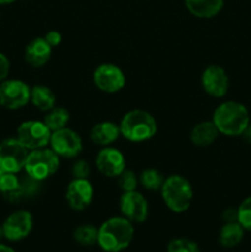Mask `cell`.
Masks as SVG:
<instances>
[{
    "label": "cell",
    "instance_id": "9",
    "mask_svg": "<svg viewBox=\"0 0 251 252\" xmlns=\"http://www.w3.org/2000/svg\"><path fill=\"white\" fill-rule=\"evenodd\" d=\"M52 130L43 121L29 120L17 127L16 138L29 150L39 149L49 144Z\"/></svg>",
    "mask_w": 251,
    "mask_h": 252
},
{
    "label": "cell",
    "instance_id": "6",
    "mask_svg": "<svg viewBox=\"0 0 251 252\" xmlns=\"http://www.w3.org/2000/svg\"><path fill=\"white\" fill-rule=\"evenodd\" d=\"M31 86L20 79H5L0 83V106L16 111L30 103Z\"/></svg>",
    "mask_w": 251,
    "mask_h": 252
},
{
    "label": "cell",
    "instance_id": "33",
    "mask_svg": "<svg viewBox=\"0 0 251 252\" xmlns=\"http://www.w3.org/2000/svg\"><path fill=\"white\" fill-rule=\"evenodd\" d=\"M243 137H244V139L246 140V142L250 143V144H251V122L249 123L248 127H246V129L244 130Z\"/></svg>",
    "mask_w": 251,
    "mask_h": 252
},
{
    "label": "cell",
    "instance_id": "27",
    "mask_svg": "<svg viewBox=\"0 0 251 252\" xmlns=\"http://www.w3.org/2000/svg\"><path fill=\"white\" fill-rule=\"evenodd\" d=\"M238 223L244 230L251 231V196L244 199L238 207Z\"/></svg>",
    "mask_w": 251,
    "mask_h": 252
},
{
    "label": "cell",
    "instance_id": "37",
    "mask_svg": "<svg viewBox=\"0 0 251 252\" xmlns=\"http://www.w3.org/2000/svg\"><path fill=\"white\" fill-rule=\"evenodd\" d=\"M4 172H5V171H2V170L0 169V180H1V177H2V174H4Z\"/></svg>",
    "mask_w": 251,
    "mask_h": 252
},
{
    "label": "cell",
    "instance_id": "8",
    "mask_svg": "<svg viewBox=\"0 0 251 252\" xmlns=\"http://www.w3.org/2000/svg\"><path fill=\"white\" fill-rule=\"evenodd\" d=\"M29 152L16 137L4 139L0 142V169L12 174L24 171Z\"/></svg>",
    "mask_w": 251,
    "mask_h": 252
},
{
    "label": "cell",
    "instance_id": "19",
    "mask_svg": "<svg viewBox=\"0 0 251 252\" xmlns=\"http://www.w3.org/2000/svg\"><path fill=\"white\" fill-rule=\"evenodd\" d=\"M185 6L198 19H212L224 7V0H185Z\"/></svg>",
    "mask_w": 251,
    "mask_h": 252
},
{
    "label": "cell",
    "instance_id": "7",
    "mask_svg": "<svg viewBox=\"0 0 251 252\" xmlns=\"http://www.w3.org/2000/svg\"><path fill=\"white\" fill-rule=\"evenodd\" d=\"M48 145L61 159H75L84 149L80 134L69 127L52 132Z\"/></svg>",
    "mask_w": 251,
    "mask_h": 252
},
{
    "label": "cell",
    "instance_id": "3",
    "mask_svg": "<svg viewBox=\"0 0 251 252\" xmlns=\"http://www.w3.org/2000/svg\"><path fill=\"white\" fill-rule=\"evenodd\" d=\"M121 137L132 143H143L155 137L157 132V122L154 116L145 110L128 111L121 120Z\"/></svg>",
    "mask_w": 251,
    "mask_h": 252
},
{
    "label": "cell",
    "instance_id": "10",
    "mask_svg": "<svg viewBox=\"0 0 251 252\" xmlns=\"http://www.w3.org/2000/svg\"><path fill=\"white\" fill-rule=\"evenodd\" d=\"M93 80L98 90L106 94H115L126 86V74L116 64L103 63L95 69Z\"/></svg>",
    "mask_w": 251,
    "mask_h": 252
},
{
    "label": "cell",
    "instance_id": "23",
    "mask_svg": "<svg viewBox=\"0 0 251 252\" xmlns=\"http://www.w3.org/2000/svg\"><path fill=\"white\" fill-rule=\"evenodd\" d=\"M42 121L46 123V126L52 132H54V130L68 127V123L70 121V113L66 108L61 107V106H54L53 108L47 111Z\"/></svg>",
    "mask_w": 251,
    "mask_h": 252
},
{
    "label": "cell",
    "instance_id": "17",
    "mask_svg": "<svg viewBox=\"0 0 251 252\" xmlns=\"http://www.w3.org/2000/svg\"><path fill=\"white\" fill-rule=\"evenodd\" d=\"M90 140L98 147H108L112 145L121 137L120 125L112 121H102L96 123L90 129Z\"/></svg>",
    "mask_w": 251,
    "mask_h": 252
},
{
    "label": "cell",
    "instance_id": "30",
    "mask_svg": "<svg viewBox=\"0 0 251 252\" xmlns=\"http://www.w3.org/2000/svg\"><path fill=\"white\" fill-rule=\"evenodd\" d=\"M10 73V61L4 53L0 52V83L7 79Z\"/></svg>",
    "mask_w": 251,
    "mask_h": 252
},
{
    "label": "cell",
    "instance_id": "18",
    "mask_svg": "<svg viewBox=\"0 0 251 252\" xmlns=\"http://www.w3.org/2000/svg\"><path fill=\"white\" fill-rule=\"evenodd\" d=\"M219 130L217 129L213 121H202L197 123L189 133V139L193 145L198 148H206L213 144L219 137Z\"/></svg>",
    "mask_w": 251,
    "mask_h": 252
},
{
    "label": "cell",
    "instance_id": "32",
    "mask_svg": "<svg viewBox=\"0 0 251 252\" xmlns=\"http://www.w3.org/2000/svg\"><path fill=\"white\" fill-rule=\"evenodd\" d=\"M223 219L225 223H234L238 221V209L229 208L223 212Z\"/></svg>",
    "mask_w": 251,
    "mask_h": 252
},
{
    "label": "cell",
    "instance_id": "36",
    "mask_svg": "<svg viewBox=\"0 0 251 252\" xmlns=\"http://www.w3.org/2000/svg\"><path fill=\"white\" fill-rule=\"evenodd\" d=\"M2 238H4V233H2V226H0V241Z\"/></svg>",
    "mask_w": 251,
    "mask_h": 252
},
{
    "label": "cell",
    "instance_id": "21",
    "mask_svg": "<svg viewBox=\"0 0 251 252\" xmlns=\"http://www.w3.org/2000/svg\"><path fill=\"white\" fill-rule=\"evenodd\" d=\"M39 189H41V182L25 174V176L20 177V184L16 191L6 196L5 198L9 202H19L21 199L31 198V197L36 196Z\"/></svg>",
    "mask_w": 251,
    "mask_h": 252
},
{
    "label": "cell",
    "instance_id": "13",
    "mask_svg": "<svg viewBox=\"0 0 251 252\" xmlns=\"http://www.w3.org/2000/svg\"><path fill=\"white\" fill-rule=\"evenodd\" d=\"M4 238L9 241H20L27 238L33 228V217L29 211L19 209L7 216L2 223Z\"/></svg>",
    "mask_w": 251,
    "mask_h": 252
},
{
    "label": "cell",
    "instance_id": "26",
    "mask_svg": "<svg viewBox=\"0 0 251 252\" xmlns=\"http://www.w3.org/2000/svg\"><path fill=\"white\" fill-rule=\"evenodd\" d=\"M118 187L122 189V192H129L137 189L139 185V177L132 171V170L126 169L120 176L117 177Z\"/></svg>",
    "mask_w": 251,
    "mask_h": 252
},
{
    "label": "cell",
    "instance_id": "12",
    "mask_svg": "<svg viewBox=\"0 0 251 252\" xmlns=\"http://www.w3.org/2000/svg\"><path fill=\"white\" fill-rule=\"evenodd\" d=\"M95 165L98 172L108 179H117L127 169L123 153L112 145L103 147L98 150L95 159Z\"/></svg>",
    "mask_w": 251,
    "mask_h": 252
},
{
    "label": "cell",
    "instance_id": "1",
    "mask_svg": "<svg viewBox=\"0 0 251 252\" xmlns=\"http://www.w3.org/2000/svg\"><path fill=\"white\" fill-rule=\"evenodd\" d=\"M134 236L132 221L123 216L111 217L98 228L97 244L106 252H120L130 245Z\"/></svg>",
    "mask_w": 251,
    "mask_h": 252
},
{
    "label": "cell",
    "instance_id": "22",
    "mask_svg": "<svg viewBox=\"0 0 251 252\" xmlns=\"http://www.w3.org/2000/svg\"><path fill=\"white\" fill-rule=\"evenodd\" d=\"M244 238V228L238 223H225L219 233V243L224 248H234L239 245Z\"/></svg>",
    "mask_w": 251,
    "mask_h": 252
},
{
    "label": "cell",
    "instance_id": "4",
    "mask_svg": "<svg viewBox=\"0 0 251 252\" xmlns=\"http://www.w3.org/2000/svg\"><path fill=\"white\" fill-rule=\"evenodd\" d=\"M160 194L165 206L174 213L186 212L191 207L194 197L191 182L181 175H170L165 177Z\"/></svg>",
    "mask_w": 251,
    "mask_h": 252
},
{
    "label": "cell",
    "instance_id": "2",
    "mask_svg": "<svg viewBox=\"0 0 251 252\" xmlns=\"http://www.w3.org/2000/svg\"><path fill=\"white\" fill-rule=\"evenodd\" d=\"M212 121L220 134L226 137H238L243 135L244 130L250 123V115L243 103L225 101L214 110Z\"/></svg>",
    "mask_w": 251,
    "mask_h": 252
},
{
    "label": "cell",
    "instance_id": "14",
    "mask_svg": "<svg viewBox=\"0 0 251 252\" xmlns=\"http://www.w3.org/2000/svg\"><path fill=\"white\" fill-rule=\"evenodd\" d=\"M229 76L225 69L217 64L208 65L201 75V85L206 94L214 98H221L229 90Z\"/></svg>",
    "mask_w": 251,
    "mask_h": 252
},
{
    "label": "cell",
    "instance_id": "15",
    "mask_svg": "<svg viewBox=\"0 0 251 252\" xmlns=\"http://www.w3.org/2000/svg\"><path fill=\"white\" fill-rule=\"evenodd\" d=\"M65 199L74 211H84L94 199V186L89 179H73L66 186Z\"/></svg>",
    "mask_w": 251,
    "mask_h": 252
},
{
    "label": "cell",
    "instance_id": "5",
    "mask_svg": "<svg viewBox=\"0 0 251 252\" xmlns=\"http://www.w3.org/2000/svg\"><path fill=\"white\" fill-rule=\"evenodd\" d=\"M61 158L51 148H39L30 150L24 171L32 179L43 182L53 176L59 169Z\"/></svg>",
    "mask_w": 251,
    "mask_h": 252
},
{
    "label": "cell",
    "instance_id": "20",
    "mask_svg": "<svg viewBox=\"0 0 251 252\" xmlns=\"http://www.w3.org/2000/svg\"><path fill=\"white\" fill-rule=\"evenodd\" d=\"M30 102L42 112H47L53 108L57 103V96L49 86L37 84L31 88V98Z\"/></svg>",
    "mask_w": 251,
    "mask_h": 252
},
{
    "label": "cell",
    "instance_id": "31",
    "mask_svg": "<svg viewBox=\"0 0 251 252\" xmlns=\"http://www.w3.org/2000/svg\"><path fill=\"white\" fill-rule=\"evenodd\" d=\"M44 38H46V41L48 42V43L54 48V47H58L59 44H61L62 34H61V32L57 31V30H51V31L47 32L46 36H44Z\"/></svg>",
    "mask_w": 251,
    "mask_h": 252
},
{
    "label": "cell",
    "instance_id": "24",
    "mask_svg": "<svg viewBox=\"0 0 251 252\" xmlns=\"http://www.w3.org/2000/svg\"><path fill=\"white\" fill-rule=\"evenodd\" d=\"M138 177H139V184L142 185L143 189L148 191H160L165 180L161 171L153 167L143 170Z\"/></svg>",
    "mask_w": 251,
    "mask_h": 252
},
{
    "label": "cell",
    "instance_id": "35",
    "mask_svg": "<svg viewBox=\"0 0 251 252\" xmlns=\"http://www.w3.org/2000/svg\"><path fill=\"white\" fill-rule=\"evenodd\" d=\"M14 1H16V0H0V5H9Z\"/></svg>",
    "mask_w": 251,
    "mask_h": 252
},
{
    "label": "cell",
    "instance_id": "34",
    "mask_svg": "<svg viewBox=\"0 0 251 252\" xmlns=\"http://www.w3.org/2000/svg\"><path fill=\"white\" fill-rule=\"evenodd\" d=\"M0 252H15L10 246L4 245V244H0Z\"/></svg>",
    "mask_w": 251,
    "mask_h": 252
},
{
    "label": "cell",
    "instance_id": "11",
    "mask_svg": "<svg viewBox=\"0 0 251 252\" xmlns=\"http://www.w3.org/2000/svg\"><path fill=\"white\" fill-rule=\"evenodd\" d=\"M120 211L125 218L134 223H143L149 214V203L143 193L134 191L123 192L120 197Z\"/></svg>",
    "mask_w": 251,
    "mask_h": 252
},
{
    "label": "cell",
    "instance_id": "16",
    "mask_svg": "<svg viewBox=\"0 0 251 252\" xmlns=\"http://www.w3.org/2000/svg\"><path fill=\"white\" fill-rule=\"evenodd\" d=\"M53 47L46 41L44 37H36L27 43L25 48V61L32 68H42L51 59Z\"/></svg>",
    "mask_w": 251,
    "mask_h": 252
},
{
    "label": "cell",
    "instance_id": "29",
    "mask_svg": "<svg viewBox=\"0 0 251 252\" xmlns=\"http://www.w3.org/2000/svg\"><path fill=\"white\" fill-rule=\"evenodd\" d=\"M90 165L85 160H76L75 162L71 166V175H73V179H89L90 176Z\"/></svg>",
    "mask_w": 251,
    "mask_h": 252
},
{
    "label": "cell",
    "instance_id": "28",
    "mask_svg": "<svg viewBox=\"0 0 251 252\" xmlns=\"http://www.w3.org/2000/svg\"><path fill=\"white\" fill-rule=\"evenodd\" d=\"M167 252H201L198 245L188 239H174L169 243Z\"/></svg>",
    "mask_w": 251,
    "mask_h": 252
},
{
    "label": "cell",
    "instance_id": "25",
    "mask_svg": "<svg viewBox=\"0 0 251 252\" xmlns=\"http://www.w3.org/2000/svg\"><path fill=\"white\" fill-rule=\"evenodd\" d=\"M98 228L91 224H83L74 231V239L83 246H93L97 243Z\"/></svg>",
    "mask_w": 251,
    "mask_h": 252
}]
</instances>
